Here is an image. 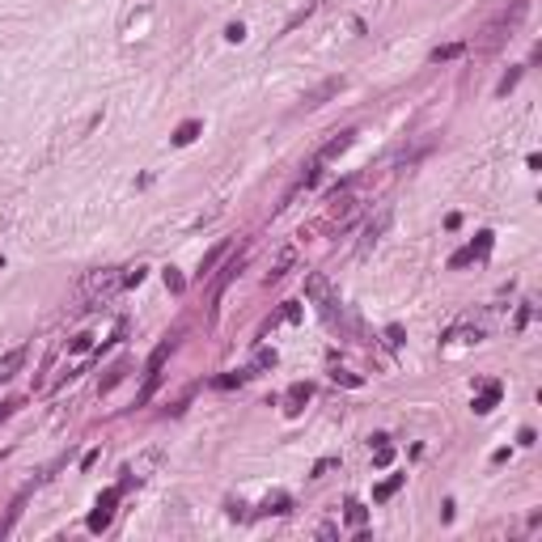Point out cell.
<instances>
[{
  "label": "cell",
  "instance_id": "7",
  "mask_svg": "<svg viewBox=\"0 0 542 542\" xmlns=\"http://www.w3.org/2000/svg\"><path fill=\"white\" fill-rule=\"evenodd\" d=\"M292 263H297V246H284V250L276 255V263H271V271H267V284H276V280H284V276L292 271Z\"/></svg>",
  "mask_w": 542,
  "mask_h": 542
},
{
  "label": "cell",
  "instance_id": "16",
  "mask_svg": "<svg viewBox=\"0 0 542 542\" xmlns=\"http://www.w3.org/2000/svg\"><path fill=\"white\" fill-rule=\"evenodd\" d=\"M263 513H288V496H284V492L267 496V500H263Z\"/></svg>",
  "mask_w": 542,
  "mask_h": 542
},
{
  "label": "cell",
  "instance_id": "22",
  "mask_svg": "<svg viewBox=\"0 0 542 542\" xmlns=\"http://www.w3.org/2000/svg\"><path fill=\"white\" fill-rule=\"evenodd\" d=\"M238 271H242V255H238V259H229V267H225V276H221V292H225V284H229Z\"/></svg>",
  "mask_w": 542,
  "mask_h": 542
},
{
  "label": "cell",
  "instance_id": "3",
  "mask_svg": "<svg viewBox=\"0 0 542 542\" xmlns=\"http://www.w3.org/2000/svg\"><path fill=\"white\" fill-rule=\"evenodd\" d=\"M119 496H123V487H111V492H102V496H97V508L89 513V529H93V534H102L106 525H111V517H115V504H119Z\"/></svg>",
  "mask_w": 542,
  "mask_h": 542
},
{
  "label": "cell",
  "instance_id": "21",
  "mask_svg": "<svg viewBox=\"0 0 542 542\" xmlns=\"http://www.w3.org/2000/svg\"><path fill=\"white\" fill-rule=\"evenodd\" d=\"M255 369H276V352H271V348H259V356H255Z\"/></svg>",
  "mask_w": 542,
  "mask_h": 542
},
{
  "label": "cell",
  "instance_id": "17",
  "mask_svg": "<svg viewBox=\"0 0 542 542\" xmlns=\"http://www.w3.org/2000/svg\"><path fill=\"white\" fill-rule=\"evenodd\" d=\"M365 521H369V513H365V504H356V500H348V525H356V529H360Z\"/></svg>",
  "mask_w": 542,
  "mask_h": 542
},
{
  "label": "cell",
  "instance_id": "28",
  "mask_svg": "<svg viewBox=\"0 0 542 542\" xmlns=\"http://www.w3.org/2000/svg\"><path fill=\"white\" fill-rule=\"evenodd\" d=\"M13 407H18V402H0V424H5V419L13 415Z\"/></svg>",
  "mask_w": 542,
  "mask_h": 542
},
{
  "label": "cell",
  "instance_id": "8",
  "mask_svg": "<svg viewBox=\"0 0 542 542\" xmlns=\"http://www.w3.org/2000/svg\"><path fill=\"white\" fill-rule=\"evenodd\" d=\"M26 365V348H13V352H5V356H0V381H9L18 369Z\"/></svg>",
  "mask_w": 542,
  "mask_h": 542
},
{
  "label": "cell",
  "instance_id": "12",
  "mask_svg": "<svg viewBox=\"0 0 542 542\" xmlns=\"http://www.w3.org/2000/svg\"><path fill=\"white\" fill-rule=\"evenodd\" d=\"M331 377H335L339 386H352V390H360V386H365V377H360V373H352V369H344V365H335V369H331Z\"/></svg>",
  "mask_w": 542,
  "mask_h": 542
},
{
  "label": "cell",
  "instance_id": "1",
  "mask_svg": "<svg viewBox=\"0 0 542 542\" xmlns=\"http://www.w3.org/2000/svg\"><path fill=\"white\" fill-rule=\"evenodd\" d=\"M123 267H97V271H89L85 276V284H81V292H85V301H106V297H115L119 288H128L123 284Z\"/></svg>",
  "mask_w": 542,
  "mask_h": 542
},
{
  "label": "cell",
  "instance_id": "11",
  "mask_svg": "<svg viewBox=\"0 0 542 542\" xmlns=\"http://www.w3.org/2000/svg\"><path fill=\"white\" fill-rule=\"evenodd\" d=\"M195 136H199V119H187V123H182V128L174 132V144H178V149H187V144H191Z\"/></svg>",
  "mask_w": 542,
  "mask_h": 542
},
{
  "label": "cell",
  "instance_id": "27",
  "mask_svg": "<svg viewBox=\"0 0 542 542\" xmlns=\"http://www.w3.org/2000/svg\"><path fill=\"white\" fill-rule=\"evenodd\" d=\"M331 470H335V458H327V462H318V466H313V479H322V475H331Z\"/></svg>",
  "mask_w": 542,
  "mask_h": 542
},
{
  "label": "cell",
  "instance_id": "18",
  "mask_svg": "<svg viewBox=\"0 0 542 542\" xmlns=\"http://www.w3.org/2000/svg\"><path fill=\"white\" fill-rule=\"evenodd\" d=\"M225 250H229V242H221L216 250H208V255H203V263H199V271H212L216 263H221V255H225Z\"/></svg>",
  "mask_w": 542,
  "mask_h": 542
},
{
  "label": "cell",
  "instance_id": "10",
  "mask_svg": "<svg viewBox=\"0 0 542 542\" xmlns=\"http://www.w3.org/2000/svg\"><path fill=\"white\" fill-rule=\"evenodd\" d=\"M458 55H466V43H445V47L432 51V64H449V60H458Z\"/></svg>",
  "mask_w": 542,
  "mask_h": 542
},
{
  "label": "cell",
  "instance_id": "23",
  "mask_svg": "<svg viewBox=\"0 0 542 542\" xmlns=\"http://www.w3.org/2000/svg\"><path fill=\"white\" fill-rule=\"evenodd\" d=\"M280 318H284V322H301V305H297V301H284Z\"/></svg>",
  "mask_w": 542,
  "mask_h": 542
},
{
  "label": "cell",
  "instance_id": "14",
  "mask_svg": "<svg viewBox=\"0 0 542 542\" xmlns=\"http://www.w3.org/2000/svg\"><path fill=\"white\" fill-rule=\"evenodd\" d=\"M402 483H407V475H390V479H386V483H381V487L373 492V500H390V496H394V492H398Z\"/></svg>",
  "mask_w": 542,
  "mask_h": 542
},
{
  "label": "cell",
  "instance_id": "13",
  "mask_svg": "<svg viewBox=\"0 0 542 542\" xmlns=\"http://www.w3.org/2000/svg\"><path fill=\"white\" fill-rule=\"evenodd\" d=\"M377 445H373V466H390L394 462V449H390V441L386 437H373Z\"/></svg>",
  "mask_w": 542,
  "mask_h": 542
},
{
  "label": "cell",
  "instance_id": "4",
  "mask_svg": "<svg viewBox=\"0 0 542 542\" xmlns=\"http://www.w3.org/2000/svg\"><path fill=\"white\" fill-rule=\"evenodd\" d=\"M386 225H390V208H381L377 216H373V221L365 225V238H360V255H369L377 242H381V233H386Z\"/></svg>",
  "mask_w": 542,
  "mask_h": 542
},
{
  "label": "cell",
  "instance_id": "2",
  "mask_svg": "<svg viewBox=\"0 0 542 542\" xmlns=\"http://www.w3.org/2000/svg\"><path fill=\"white\" fill-rule=\"evenodd\" d=\"M305 292H309V301L318 305V313H322V318L335 322V305H339V301H335V292H331L327 276H318V271H313V276H305Z\"/></svg>",
  "mask_w": 542,
  "mask_h": 542
},
{
  "label": "cell",
  "instance_id": "9",
  "mask_svg": "<svg viewBox=\"0 0 542 542\" xmlns=\"http://www.w3.org/2000/svg\"><path fill=\"white\" fill-rule=\"evenodd\" d=\"M309 394H313V390H309V386H305V381H297V386H292V390H288V398H284V402H288V407H284V411H288V415H297V411H301V407H305V398H309Z\"/></svg>",
  "mask_w": 542,
  "mask_h": 542
},
{
  "label": "cell",
  "instance_id": "15",
  "mask_svg": "<svg viewBox=\"0 0 542 542\" xmlns=\"http://www.w3.org/2000/svg\"><path fill=\"white\" fill-rule=\"evenodd\" d=\"M470 255H475V259H487V255H492V233H487V229L470 242Z\"/></svg>",
  "mask_w": 542,
  "mask_h": 542
},
{
  "label": "cell",
  "instance_id": "19",
  "mask_svg": "<svg viewBox=\"0 0 542 542\" xmlns=\"http://www.w3.org/2000/svg\"><path fill=\"white\" fill-rule=\"evenodd\" d=\"M381 344H386L390 352H398V348H402V327H386V339H381Z\"/></svg>",
  "mask_w": 542,
  "mask_h": 542
},
{
  "label": "cell",
  "instance_id": "24",
  "mask_svg": "<svg viewBox=\"0 0 542 542\" xmlns=\"http://www.w3.org/2000/svg\"><path fill=\"white\" fill-rule=\"evenodd\" d=\"M225 39H229V43H242V39H246V26H242V22H233V26L225 30Z\"/></svg>",
  "mask_w": 542,
  "mask_h": 542
},
{
  "label": "cell",
  "instance_id": "26",
  "mask_svg": "<svg viewBox=\"0 0 542 542\" xmlns=\"http://www.w3.org/2000/svg\"><path fill=\"white\" fill-rule=\"evenodd\" d=\"M165 284H170V288H174V292H182V276H178V271H174V267H165Z\"/></svg>",
  "mask_w": 542,
  "mask_h": 542
},
{
  "label": "cell",
  "instance_id": "5",
  "mask_svg": "<svg viewBox=\"0 0 542 542\" xmlns=\"http://www.w3.org/2000/svg\"><path fill=\"white\" fill-rule=\"evenodd\" d=\"M500 394H504V386H500V381H487V386L475 394V402H470V407H475V415H487V411L500 402Z\"/></svg>",
  "mask_w": 542,
  "mask_h": 542
},
{
  "label": "cell",
  "instance_id": "20",
  "mask_svg": "<svg viewBox=\"0 0 542 542\" xmlns=\"http://www.w3.org/2000/svg\"><path fill=\"white\" fill-rule=\"evenodd\" d=\"M242 377H246V373H225V377H216L212 386H216V390H233V386H242Z\"/></svg>",
  "mask_w": 542,
  "mask_h": 542
},
{
  "label": "cell",
  "instance_id": "25",
  "mask_svg": "<svg viewBox=\"0 0 542 542\" xmlns=\"http://www.w3.org/2000/svg\"><path fill=\"white\" fill-rule=\"evenodd\" d=\"M517 81H521V68H513V72H508V76H504V81H500V89H496V93H508V89H513V85H517Z\"/></svg>",
  "mask_w": 542,
  "mask_h": 542
},
{
  "label": "cell",
  "instance_id": "6",
  "mask_svg": "<svg viewBox=\"0 0 542 542\" xmlns=\"http://www.w3.org/2000/svg\"><path fill=\"white\" fill-rule=\"evenodd\" d=\"M352 140H356V132H339V136H335V140H331L327 149H322V153H318L313 161H318V165H327V161H335L339 153H348V149H352Z\"/></svg>",
  "mask_w": 542,
  "mask_h": 542
}]
</instances>
